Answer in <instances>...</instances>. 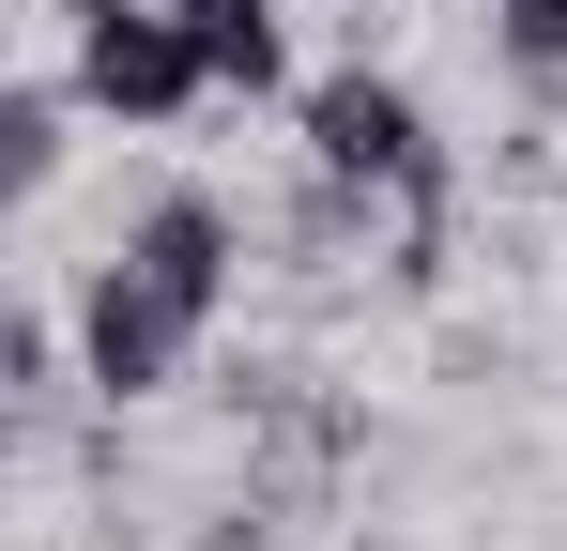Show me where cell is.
Masks as SVG:
<instances>
[{
	"label": "cell",
	"mask_w": 567,
	"mask_h": 551,
	"mask_svg": "<svg viewBox=\"0 0 567 551\" xmlns=\"http://www.w3.org/2000/svg\"><path fill=\"white\" fill-rule=\"evenodd\" d=\"M123 261L154 276L169 306H199V322H215V306H230V276H246V230H230V199H199V184H169V199H154V215L123 230Z\"/></svg>",
	"instance_id": "3"
},
{
	"label": "cell",
	"mask_w": 567,
	"mask_h": 551,
	"mask_svg": "<svg viewBox=\"0 0 567 551\" xmlns=\"http://www.w3.org/2000/svg\"><path fill=\"white\" fill-rule=\"evenodd\" d=\"M169 15H185V46H199V77H215V92H277V77H291L277 0H169Z\"/></svg>",
	"instance_id": "4"
},
{
	"label": "cell",
	"mask_w": 567,
	"mask_h": 551,
	"mask_svg": "<svg viewBox=\"0 0 567 551\" xmlns=\"http://www.w3.org/2000/svg\"><path fill=\"white\" fill-rule=\"evenodd\" d=\"M62 15H123V0H62Z\"/></svg>",
	"instance_id": "8"
},
{
	"label": "cell",
	"mask_w": 567,
	"mask_h": 551,
	"mask_svg": "<svg viewBox=\"0 0 567 551\" xmlns=\"http://www.w3.org/2000/svg\"><path fill=\"white\" fill-rule=\"evenodd\" d=\"M199 353V306H169L154 276L107 246L93 261V291H78V383H93L107 414H138V398H169V367Z\"/></svg>",
	"instance_id": "1"
},
{
	"label": "cell",
	"mask_w": 567,
	"mask_h": 551,
	"mask_svg": "<svg viewBox=\"0 0 567 551\" xmlns=\"http://www.w3.org/2000/svg\"><path fill=\"white\" fill-rule=\"evenodd\" d=\"M0 367H16V398H31V414L62 398V337H47V306H16V322H0Z\"/></svg>",
	"instance_id": "7"
},
{
	"label": "cell",
	"mask_w": 567,
	"mask_h": 551,
	"mask_svg": "<svg viewBox=\"0 0 567 551\" xmlns=\"http://www.w3.org/2000/svg\"><path fill=\"white\" fill-rule=\"evenodd\" d=\"M491 46L522 77H567V0H491Z\"/></svg>",
	"instance_id": "6"
},
{
	"label": "cell",
	"mask_w": 567,
	"mask_h": 551,
	"mask_svg": "<svg viewBox=\"0 0 567 551\" xmlns=\"http://www.w3.org/2000/svg\"><path fill=\"white\" fill-rule=\"evenodd\" d=\"M0 184H16V199H47V184H62V92H47V77L0 92Z\"/></svg>",
	"instance_id": "5"
},
{
	"label": "cell",
	"mask_w": 567,
	"mask_h": 551,
	"mask_svg": "<svg viewBox=\"0 0 567 551\" xmlns=\"http://www.w3.org/2000/svg\"><path fill=\"white\" fill-rule=\"evenodd\" d=\"M199 46L169 0H123V15H78V107H107V123H185L199 107Z\"/></svg>",
	"instance_id": "2"
}]
</instances>
